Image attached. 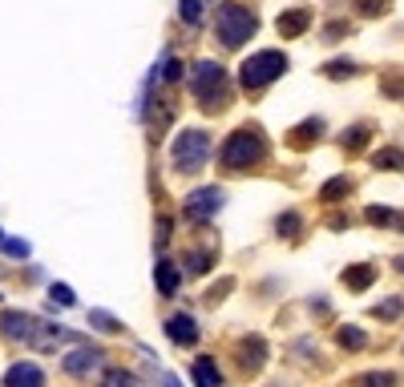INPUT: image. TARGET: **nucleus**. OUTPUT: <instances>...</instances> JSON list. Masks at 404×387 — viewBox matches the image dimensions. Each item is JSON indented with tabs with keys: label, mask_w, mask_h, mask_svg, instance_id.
Instances as JSON below:
<instances>
[{
	"label": "nucleus",
	"mask_w": 404,
	"mask_h": 387,
	"mask_svg": "<svg viewBox=\"0 0 404 387\" xmlns=\"http://www.w3.org/2000/svg\"><path fill=\"white\" fill-rule=\"evenodd\" d=\"M162 387H182V383H178V379H170V375H166V379H162Z\"/></svg>",
	"instance_id": "7c9ffc66"
},
{
	"label": "nucleus",
	"mask_w": 404,
	"mask_h": 387,
	"mask_svg": "<svg viewBox=\"0 0 404 387\" xmlns=\"http://www.w3.org/2000/svg\"><path fill=\"white\" fill-rule=\"evenodd\" d=\"M4 387H45V371H41L37 363H16L4 375Z\"/></svg>",
	"instance_id": "1a4fd4ad"
},
{
	"label": "nucleus",
	"mask_w": 404,
	"mask_h": 387,
	"mask_svg": "<svg viewBox=\"0 0 404 387\" xmlns=\"http://www.w3.org/2000/svg\"><path fill=\"white\" fill-rule=\"evenodd\" d=\"M400 214L388 210V206H368V222H376V226H396V230H404V222H396Z\"/></svg>",
	"instance_id": "f3484780"
},
{
	"label": "nucleus",
	"mask_w": 404,
	"mask_h": 387,
	"mask_svg": "<svg viewBox=\"0 0 404 387\" xmlns=\"http://www.w3.org/2000/svg\"><path fill=\"white\" fill-rule=\"evenodd\" d=\"M307 21H312L307 9H291V13L279 16V33H283V37H299L303 28H307Z\"/></svg>",
	"instance_id": "9b49d317"
},
{
	"label": "nucleus",
	"mask_w": 404,
	"mask_h": 387,
	"mask_svg": "<svg viewBox=\"0 0 404 387\" xmlns=\"http://www.w3.org/2000/svg\"><path fill=\"white\" fill-rule=\"evenodd\" d=\"M295 230H299V214H283V222H279V234H291V238H295Z\"/></svg>",
	"instance_id": "c85d7f7f"
},
{
	"label": "nucleus",
	"mask_w": 404,
	"mask_h": 387,
	"mask_svg": "<svg viewBox=\"0 0 404 387\" xmlns=\"http://www.w3.org/2000/svg\"><path fill=\"white\" fill-rule=\"evenodd\" d=\"M101 363H105L101 347H77V351H69V355H65L61 367L69 375H93V371H101Z\"/></svg>",
	"instance_id": "0eeeda50"
},
{
	"label": "nucleus",
	"mask_w": 404,
	"mask_h": 387,
	"mask_svg": "<svg viewBox=\"0 0 404 387\" xmlns=\"http://www.w3.org/2000/svg\"><path fill=\"white\" fill-rule=\"evenodd\" d=\"M372 278H376V266H348V271H344V283L352 290H364Z\"/></svg>",
	"instance_id": "ddd939ff"
},
{
	"label": "nucleus",
	"mask_w": 404,
	"mask_h": 387,
	"mask_svg": "<svg viewBox=\"0 0 404 387\" xmlns=\"http://www.w3.org/2000/svg\"><path fill=\"white\" fill-rule=\"evenodd\" d=\"M336 339H340L348 351H364L368 347V335L360 331V327H340V335H336Z\"/></svg>",
	"instance_id": "a211bd4d"
},
{
	"label": "nucleus",
	"mask_w": 404,
	"mask_h": 387,
	"mask_svg": "<svg viewBox=\"0 0 404 387\" xmlns=\"http://www.w3.org/2000/svg\"><path fill=\"white\" fill-rule=\"evenodd\" d=\"M287 73V57L283 53H275V49H263V53H255V57H247L243 61V89H263V85H271L275 77H283Z\"/></svg>",
	"instance_id": "39448f33"
},
{
	"label": "nucleus",
	"mask_w": 404,
	"mask_h": 387,
	"mask_svg": "<svg viewBox=\"0 0 404 387\" xmlns=\"http://www.w3.org/2000/svg\"><path fill=\"white\" fill-rule=\"evenodd\" d=\"M49 299H53V302H61V307H73V302H77V295H73L69 287H61V283H53Z\"/></svg>",
	"instance_id": "b1692460"
},
{
	"label": "nucleus",
	"mask_w": 404,
	"mask_h": 387,
	"mask_svg": "<svg viewBox=\"0 0 404 387\" xmlns=\"http://www.w3.org/2000/svg\"><path fill=\"white\" fill-rule=\"evenodd\" d=\"M368 133H372L368 125H356V129H348V133H344V150H360V146L368 141Z\"/></svg>",
	"instance_id": "412c9836"
},
{
	"label": "nucleus",
	"mask_w": 404,
	"mask_h": 387,
	"mask_svg": "<svg viewBox=\"0 0 404 387\" xmlns=\"http://www.w3.org/2000/svg\"><path fill=\"white\" fill-rule=\"evenodd\" d=\"M194 383H198V387H218V383H223V379H218L215 359H194Z\"/></svg>",
	"instance_id": "f8f14e48"
},
{
	"label": "nucleus",
	"mask_w": 404,
	"mask_h": 387,
	"mask_svg": "<svg viewBox=\"0 0 404 387\" xmlns=\"http://www.w3.org/2000/svg\"><path fill=\"white\" fill-rule=\"evenodd\" d=\"M324 73H328V77H352V73H356V65H352V61H331Z\"/></svg>",
	"instance_id": "393cba45"
},
{
	"label": "nucleus",
	"mask_w": 404,
	"mask_h": 387,
	"mask_svg": "<svg viewBox=\"0 0 404 387\" xmlns=\"http://www.w3.org/2000/svg\"><path fill=\"white\" fill-rule=\"evenodd\" d=\"M400 311H404V299H400V295H396V299H384V302H376V307H372V315H376V319H384V323H396V319H400Z\"/></svg>",
	"instance_id": "2eb2a0df"
},
{
	"label": "nucleus",
	"mask_w": 404,
	"mask_h": 387,
	"mask_svg": "<svg viewBox=\"0 0 404 387\" xmlns=\"http://www.w3.org/2000/svg\"><path fill=\"white\" fill-rule=\"evenodd\" d=\"M319 133H324V121H307V125L295 129V138L291 141H312V138H319Z\"/></svg>",
	"instance_id": "5701e85b"
},
{
	"label": "nucleus",
	"mask_w": 404,
	"mask_h": 387,
	"mask_svg": "<svg viewBox=\"0 0 404 387\" xmlns=\"http://www.w3.org/2000/svg\"><path fill=\"white\" fill-rule=\"evenodd\" d=\"M178 266H170V263H158V290H162V295H174L178 290Z\"/></svg>",
	"instance_id": "dca6fc26"
},
{
	"label": "nucleus",
	"mask_w": 404,
	"mask_h": 387,
	"mask_svg": "<svg viewBox=\"0 0 404 387\" xmlns=\"http://www.w3.org/2000/svg\"><path fill=\"white\" fill-rule=\"evenodd\" d=\"M89 323L101 327V331H117V323H114V319H110L105 311H93V315H89Z\"/></svg>",
	"instance_id": "cd10ccee"
},
{
	"label": "nucleus",
	"mask_w": 404,
	"mask_h": 387,
	"mask_svg": "<svg viewBox=\"0 0 404 387\" xmlns=\"http://www.w3.org/2000/svg\"><path fill=\"white\" fill-rule=\"evenodd\" d=\"M0 242H4V234H0Z\"/></svg>",
	"instance_id": "2f4dec72"
},
{
	"label": "nucleus",
	"mask_w": 404,
	"mask_h": 387,
	"mask_svg": "<svg viewBox=\"0 0 404 387\" xmlns=\"http://www.w3.org/2000/svg\"><path fill=\"white\" fill-rule=\"evenodd\" d=\"M166 335L174 339V343H182V347H186V343H198V323H194L190 315H170V319H166Z\"/></svg>",
	"instance_id": "9d476101"
},
{
	"label": "nucleus",
	"mask_w": 404,
	"mask_h": 387,
	"mask_svg": "<svg viewBox=\"0 0 404 387\" xmlns=\"http://www.w3.org/2000/svg\"><path fill=\"white\" fill-rule=\"evenodd\" d=\"M255 28H259V21H255V9H247L243 0H227V4L218 9L215 33H218V40H223L227 49H239L247 37H255Z\"/></svg>",
	"instance_id": "f257e3e1"
},
{
	"label": "nucleus",
	"mask_w": 404,
	"mask_h": 387,
	"mask_svg": "<svg viewBox=\"0 0 404 387\" xmlns=\"http://www.w3.org/2000/svg\"><path fill=\"white\" fill-rule=\"evenodd\" d=\"M356 4H360V13H368V16L388 13V0H356Z\"/></svg>",
	"instance_id": "bb28decb"
},
{
	"label": "nucleus",
	"mask_w": 404,
	"mask_h": 387,
	"mask_svg": "<svg viewBox=\"0 0 404 387\" xmlns=\"http://www.w3.org/2000/svg\"><path fill=\"white\" fill-rule=\"evenodd\" d=\"M352 186H356L352 178H331L328 186H324V194H319V198H324V202H331V198H344V194H352Z\"/></svg>",
	"instance_id": "6ab92c4d"
},
{
	"label": "nucleus",
	"mask_w": 404,
	"mask_h": 387,
	"mask_svg": "<svg viewBox=\"0 0 404 387\" xmlns=\"http://www.w3.org/2000/svg\"><path fill=\"white\" fill-rule=\"evenodd\" d=\"M33 327H37L33 315H21V311H4L0 315V331H4V339H13V343H28Z\"/></svg>",
	"instance_id": "6e6552de"
},
{
	"label": "nucleus",
	"mask_w": 404,
	"mask_h": 387,
	"mask_svg": "<svg viewBox=\"0 0 404 387\" xmlns=\"http://www.w3.org/2000/svg\"><path fill=\"white\" fill-rule=\"evenodd\" d=\"M263 153H267V141H263L259 129H235V133L223 141L218 162L227 165V170H247V165H255Z\"/></svg>",
	"instance_id": "f03ea898"
},
{
	"label": "nucleus",
	"mask_w": 404,
	"mask_h": 387,
	"mask_svg": "<svg viewBox=\"0 0 404 387\" xmlns=\"http://www.w3.org/2000/svg\"><path fill=\"white\" fill-rule=\"evenodd\" d=\"M372 165L376 170H404V150H380V153H372Z\"/></svg>",
	"instance_id": "4468645a"
},
{
	"label": "nucleus",
	"mask_w": 404,
	"mask_h": 387,
	"mask_svg": "<svg viewBox=\"0 0 404 387\" xmlns=\"http://www.w3.org/2000/svg\"><path fill=\"white\" fill-rule=\"evenodd\" d=\"M356 387H396V375L392 371H368V375H360Z\"/></svg>",
	"instance_id": "aec40b11"
},
{
	"label": "nucleus",
	"mask_w": 404,
	"mask_h": 387,
	"mask_svg": "<svg viewBox=\"0 0 404 387\" xmlns=\"http://www.w3.org/2000/svg\"><path fill=\"white\" fill-rule=\"evenodd\" d=\"M0 246H4V254H9V258H28V250H33L25 238H4Z\"/></svg>",
	"instance_id": "4be33fe9"
},
{
	"label": "nucleus",
	"mask_w": 404,
	"mask_h": 387,
	"mask_svg": "<svg viewBox=\"0 0 404 387\" xmlns=\"http://www.w3.org/2000/svg\"><path fill=\"white\" fill-rule=\"evenodd\" d=\"M206 158H211V133H202V129L178 133L174 146H170V162H174L178 174H194V170H202Z\"/></svg>",
	"instance_id": "7ed1b4c3"
},
{
	"label": "nucleus",
	"mask_w": 404,
	"mask_h": 387,
	"mask_svg": "<svg viewBox=\"0 0 404 387\" xmlns=\"http://www.w3.org/2000/svg\"><path fill=\"white\" fill-rule=\"evenodd\" d=\"M218 206H223V190L218 186H202V190H194V194H186V206H182V210H186L190 222H206Z\"/></svg>",
	"instance_id": "423d86ee"
},
{
	"label": "nucleus",
	"mask_w": 404,
	"mask_h": 387,
	"mask_svg": "<svg viewBox=\"0 0 404 387\" xmlns=\"http://www.w3.org/2000/svg\"><path fill=\"white\" fill-rule=\"evenodd\" d=\"M190 93L202 101V109L223 105V97H227V73H223V65H215V61L194 65V73H190Z\"/></svg>",
	"instance_id": "20e7f679"
},
{
	"label": "nucleus",
	"mask_w": 404,
	"mask_h": 387,
	"mask_svg": "<svg viewBox=\"0 0 404 387\" xmlns=\"http://www.w3.org/2000/svg\"><path fill=\"white\" fill-rule=\"evenodd\" d=\"M198 16H202V0H182V21H190V25H194Z\"/></svg>",
	"instance_id": "a878e982"
},
{
	"label": "nucleus",
	"mask_w": 404,
	"mask_h": 387,
	"mask_svg": "<svg viewBox=\"0 0 404 387\" xmlns=\"http://www.w3.org/2000/svg\"><path fill=\"white\" fill-rule=\"evenodd\" d=\"M105 387H134V375H129V371H114L110 379H105Z\"/></svg>",
	"instance_id": "c756f323"
}]
</instances>
